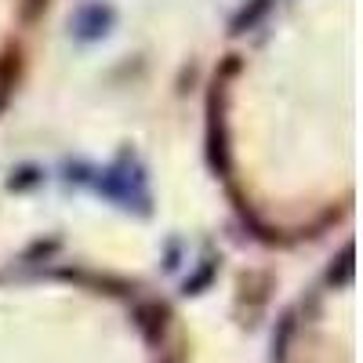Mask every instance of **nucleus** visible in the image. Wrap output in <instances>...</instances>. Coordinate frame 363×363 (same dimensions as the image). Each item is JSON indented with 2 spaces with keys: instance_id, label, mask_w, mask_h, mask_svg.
<instances>
[{
  "instance_id": "2",
  "label": "nucleus",
  "mask_w": 363,
  "mask_h": 363,
  "mask_svg": "<svg viewBox=\"0 0 363 363\" xmlns=\"http://www.w3.org/2000/svg\"><path fill=\"white\" fill-rule=\"evenodd\" d=\"M109 22H113V11L102 8V4H87V8L77 11V29H80V37H84V40L102 37L106 29H109Z\"/></svg>"
},
{
  "instance_id": "1",
  "label": "nucleus",
  "mask_w": 363,
  "mask_h": 363,
  "mask_svg": "<svg viewBox=\"0 0 363 363\" xmlns=\"http://www.w3.org/2000/svg\"><path fill=\"white\" fill-rule=\"evenodd\" d=\"M99 189H106V193H109L113 200H120V203H131V200L145 203V189H142V174L128 178V174H120V171L113 167V171H106V174H102V182H99Z\"/></svg>"
}]
</instances>
